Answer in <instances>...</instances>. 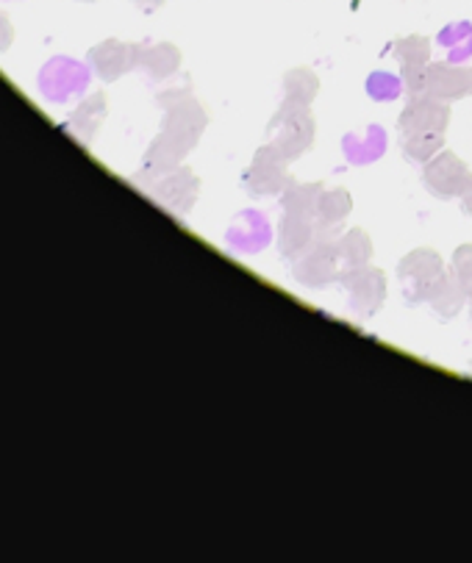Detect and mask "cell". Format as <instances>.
<instances>
[{"mask_svg":"<svg viewBox=\"0 0 472 563\" xmlns=\"http://www.w3.org/2000/svg\"><path fill=\"white\" fill-rule=\"evenodd\" d=\"M270 134H273V147L286 162L304 156L315 142V120L309 114V106L286 100L270 122Z\"/></svg>","mask_w":472,"mask_h":563,"instance_id":"obj_1","label":"cell"},{"mask_svg":"<svg viewBox=\"0 0 472 563\" xmlns=\"http://www.w3.org/2000/svg\"><path fill=\"white\" fill-rule=\"evenodd\" d=\"M422 184L437 198H455V195H464L466 189H472V175L453 153H442V156H437L428 164L426 175H422Z\"/></svg>","mask_w":472,"mask_h":563,"instance_id":"obj_2","label":"cell"},{"mask_svg":"<svg viewBox=\"0 0 472 563\" xmlns=\"http://www.w3.org/2000/svg\"><path fill=\"white\" fill-rule=\"evenodd\" d=\"M286 184H289L286 158L273 145L262 147L256 158H253L251 173L245 175V189L256 195V198H264V195H278Z\"/></svg>","mask_w":472,"mask_h":563,"instance_id":"obj_3","label":"cell"},{"mask_svg":"<svg viewBox=\"0 0 472 563\" xmlns=\"http://www.w3.org/2000/svg\"><path fill=\"white\" fill-rule=\"evenodd\" d=\"M450 111L444 109L442 100L431 98H415L406 106V111L400 114V131L403 134H442L448 129Z\"/></svg>","mask_w":472,"mask_h":563,"instance_id":"obj_4","label":"cell"},{"mask_svg":"<svg viewBox=\"0 0 472 563\" xmlns=\"http://www.w3.org/2000/svg\"><path fill=\"white\" fill-rule=\"evenodd\" d=\"M439 278H442V262H439L437 253L417 250V253H411L400 264V280L406 284L408 300L411 302H415V291H420V300H426V295L431 297Z\"/></svg>","mask_w":472,"mask_h":563,"instance_id":"obj_5","label":"cell"},{"mask_svg":"<svg viewBox=\"0 0 472 563\" xmlns=\"http://www.w3.org/2000/svg\"><path fill=\"white\" fill-rule=\"evenodd\" d=\"M426 95L437 100H459L472 95V67H426Z\"/></svg>","mask_w":472,"mask_h":563,"instance_id":"obj_6","label":"cell"},{"mask_svg":"<svg viewBox=\"0 0 472 563\" xmlns=\"http://www.w3.org/2000/svg\"><path fill=\"white\" fill-rule=\"evenodd\" d=\"M386 297L384 275L375 269L362 267L350 278V308L359 314H375Z\"/></svg>","mask_w":472,"mask_h":563,"instance_id":"obj_7","label":"cell"},{"mask_svg":"<svg viewBox=\"0 0 472 563\" xmlns=\"http://www.w3.org/2000/svg\"><path fill=\"white\" fill-rule=\"evenodd\" d=\"M339 262H342V258H339V244H320L315 253H309V256L300 262L295 275H298L306 286H326L339 278Z\"/></svg>","mask_w":472,"mask_h":563,"instance_id":"obj_8","label":"cell"},{"mask_svg":"<svg viewBox=\"0 0 472 563\" xmlns=\"http://www.w3.org/2000/svg\"><path fill=\"white\" fill-rule=\"evenodd\" d=\"M281 253L284 258H300L309 247H315V220L304 214H286L281 222Z\"/></svg>","mask_w":472,"mask_h":563,"instance_id":"obj_9","label":"cell"},{"mask_svg":"<svg viewBox=\"0 0 472 563\" xmlns=\"http://www.w3.org/2000/svg\"><path fill=\"white\" fill-rule=\"evenodd\" d=\"M317 89H320V81H317L315 73L304 70V67L286 73L284 92H286V100H292V103L309 106L311 100L317 98Z\"/></svg>","mask_w":472,"mask_h":563,"instance_id":"obj_10","label":"cell"},{"mask_svg":"<svg viewBox=\"0 0 472 563\" xmlns=\"http://www.w3.org/2000/svg\"><path fill=\"white\" fill-rule=\"evenodd\" d=\"M320 195H322L320 186H295L292 192L284 195V211L286 214H304L315 220Z\"/></svg>","mask_w":472,"mask_h":563,"instance_id":"obj_11","label":"cell"},{"mask_svg":"<svg viewBox=\"0 0 472 563\" xmlns=\"http://www.w3.org/2000/svg\"><path fill=\"white\" fill-rule=\"evenodd\" d=\"M350 211V195L348 192H322L320 203H317L315 222L322 225H339Z\"/></svg>","mask_w":472,"mask_h":563,"instance_id":"obj_12","label":"cell"},{"mask_svg":"<svg viewBox=\"0 0 472 563\" xmlns=\"http://www.w3.org/2000/svg\"><path fill=\"white\" fill-rule=\"evenodd\" d=\"M428 56H431V42L426 36H408L395 45V58L403 67H422Z\"/></svg>","mask_w":472,"mask_h":563,"instance_id":"obj_13","label":"cell"},{"mask_svg":"<svg viewBox=\"0 0 472 563\" xmlns=\"http://www.w3.org/2000/svg\"><path fill=\"white\" fill-rule=\"evenodd\" d=\"M442 145V134H403V151L411 162H428Z\"/></svg>","mask_w":472,"mask_h":563,"instance_id":"obj_14","label":"cell"},{"mask_svg":"<svg viewBox=\"0 0 472 563\" xmlns=\"http://www.w3.org/2000/svg\"><path fill=\"white\" fill-rule=\"evenodd\" d=\"M453 278L464 289V295H472V247H461L453 258Z\"/></svg>","mask_w":472,"mask_h":563,"instance_id":"obj_15","label":"cell"}]
</instances>
